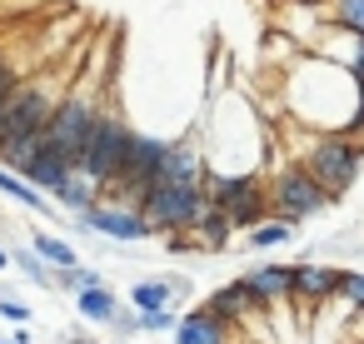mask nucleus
Here are the masks:
<instances>
[{
    "instance_id": "12",
    "label": "nucleus",
    "mask_w": 364,
    "mask_h": 344,
    "mask_svg": "<svg viewBox=\"0 0 364 344\" xmlns=\"http://www.w3.org/2000/svg\"><path fill=\"white\" fill-rule=\"evenodd\" d=\"M50 200H55V205H60L70 220H85V215H90V210H95L105 195H100V185H95L90 175H75V180H70V185H60Z\"/></svg>"
},
{
    "instance_id": "2",
    "label": "nucleus",
    "mask_w": 364,
    "mask_h": 344,
    "mask_svg": "<svg viewBox=\"0 0 364 344\" xmlns=\"http://www.w3.org/2000/svg\"><path fill=\"white\" fill-rule=\"evenodd\" d=\"M130 140H135V130L125 125V115H120V110H100L95 135H90V145H85V160H80V175H90V180L100 185V195L120 180L125 155H130Z\"/></svg>"
},
{
    "instance_id": "8",
    "label": "nucleus",
    "mask_w": 364,
    "mask_h": 344,
    "mask_svg": "<svg viewBox=\"0 0 364 344\" xmlns=\"http://www.w3.org/2000/svg\"><path fill=\"white\" fill-rule=\"evenodd\" d=\"M344 289V269H329V264H294V299L299 304H324V299H339Z\"/></svg>"
},
{
    "instance_id": "24",
    "label": "nucleus",
    "mask_w": 364,
    "mask_h": 344,
    "mask_svg": "<svg viewBox=\"0 0 364 344\" xmlns=\"http://www.w3.org/2000/svg\"><path fill=\"white\" fill-rule=\"evenodd\" d=\"M0 319H11V324H31V304H21V299H0Z\"/></svg>"
},
{
    "instance_id": "7",
    "label": "nucleus",
    "mask_w": 364,
    "mask_h": 344,
    "mask_svg": "<svg viewBox=\"0 0 364 344\" xmlns=\"http://www.w3.org/2000/svg\"><path fill=\"white\" fill-rule=\"evenodd\" d=\"M85 225H90L95 235H105V240H120V244H145L150 235H160L140 210H130V205H110V200H100V205L85 215Z\"/></svg>"
},
{
    "instance_id": "18",
    "label": "nucleus",
    "mask_w": 364,
    "mask_h": 344,
    "mask_svg": "<svg viewBox=\"0 0 364 344\" xmlns=\"http://www.w3.org/2000/svg\"><path fill=\"white\" fill-rule=\"evenodd\" d=\"M11 254H16V269H21L31 284H41V289H60V269H50L31 244H26V249H11Z\"/></svg>"
},
{
    "instance_id": "17",
    "label": "nucleus",
    "mask_w": 364,
    "mask_h": 344,
    "mask_svg": "<svg viewBox=\"0 0 364 344\" xmlns=\"http://www.w3.org/2000/svg\"><path fill=\"white\" fill-rule=\"evenodd\" d=\"M170 299H175V289L165 284V274H155V279H140V284L130 289V304H135L140 314H160V309H170Z\"/></svg>"
},
{
    "instance_id": "28",
    "label": "nucleus",
    "mask_w": 364,
    "mask_h": 344,
    "mask_svg": "<svg viewBox=\"0 0 364 344\" xmlns=\"http://www.w3.org/2000/svg\"><path fill=\"white\" fill-rule=\"evenodd\" d=\"M6 264H16V254H11L6 244H0V269H6Z\"/></svg>"
},
{
    "instance_id": "9",
    "label": "nucleus",
    "mask_w": 364,
    "mask_h": 344,
    "mask_svg": "<svg viewBox=\"0 0 364 344\" xmlns=\"http://www.w3.org/2000/svg\"><path fill=\"white\" fill-rule=\"evenodd\" d=\"M175 344H235V324L220 319L210 304H195L175 329Z\"/></svg>"
},
{
    "instance_id": "1",
    "label": "nucleus",
    "mask_w": 364,
    "mask_h": 344,
    "mask_svg": "<svg viewBox=\"0 0 364 344\" xmlns=\"http://www.w3.org/2000/svg\"><path fill=\"white\" fill-rule=\"evenodd\" d=\"M304 165H309V175L334 195V205L354 190V180H359V170H364V145H359V135H319L309 150H304Z\"/></svg>"
},
{
    "instance_id": "13",
    "label": "nucleus",
    "mask_w": 364,
    "mask_h": 344,
    "mask_svg": "<svg viewBox=\"0 0 364 344\" xmlns=\"http://www.w3.org/2000/svg\"><path fill=\"white\" fill-rule=\"evenodd\" d=\"M31 249H36L50 269H80V249H75L70 240L50 235V230H31Z\"/></svg>"
},
{
    "instance_id": "20",
    "label": "nucleus",
    "mask_w": 364,
    "mask_h": 344,
    "mask_svg": "<svg viewBox=\"0 0 364 344\" xmlns=\"http://www.w3.org/2000/svg\"><path fill=\"white\" fill-rule=\"evenodd\" d=\"M105 284V274L100 269H90V264H80V269H60V289H100Z\"/></svg>"
},
{
    "instance_id": "5",
    "label": "nucleus",
    "mask_w": 364,
    "mask_h": 344,
    "mask_svg": "<svg viewBox=\"0 0 364 344\" xmlns=\"http://www.w3.org/2000/svg\"><path fill=\"white\" fill-rule=\"evenodd\" d=\"M55 110H60L55 90H50L46 80H26V85L6 100V140H0V145H16V140H41Z\"/></svg>"
},
{
    "instance_id": "14",
    "label": "nucleus",
    "mask_w": 364,
    "mask_h": 344,
    "mask_svg": "<svg viewBox=\"0 0 364 344\" xmlns=\"http://www.w3.org/2000/svg\"><path fill=\"white\" fill-rule=\"evenodd\" d=\"M0 195H6V200H16L21 210L50 215V195H46V190H36L31 180H21V175H16V170H6V165H0Z\"/></svg>"
},
{
    "instance_id": "26",
    "label": "nucleus",
    "mask_w": 364,
    "mask_h": 344,
    "mask_svg": "<svg viewBox=\"0 0 364 344\" xmlns=\"http://www.w3.org/2000/svg\"><path fill=\"white\" fill-rule=\"evenodd\" d=\"M165 284H170V289H175V299H180V294H190V289H195V284H190V279H185V274H165Z\"/></svg>"
},
{
    "instance_id": "11",
    "label": "nucleus",
    "mask_w": 364,
    "mask_h": 344,
    "mask_svg": "<svg viewBox=\"0 0 364 344\" xmlns=\"http://www.w3.org/2000/svg\"><path fill=\"white\" fill-rule=\"evenodd\" d=\"M205 304H210L220 319H230V324H240L250 309H259V299H255V289H250L245 279H230V284H220V289H215Z\"/></svg>"
},
{
    "instance_id": "19",
    "label": "nucleus",
    "mask_w": 364,
    "mask_h": 344,
    "mask_svg": "<svg viewBox=\"0 0 364 344\" xmlns=\"http://www.w3.org/2000/svg\"><path fill=\"white\" fill-rule=\"evenodd\" d=\"M294 240V225L289 220H264L259 230H250V249H279Z\"/></svg>"
},
{
    "instance_id": "10",
    "label": "nucleus",
    "mask_w": 364,
    "mask_h": 344,
    "mask_svg": "<svg viewBox=\"0 0 364 344\" xmlns=\"http://www.w3.org/2000/svg\"><path fill=\"white\" fill-rule=\"evenodd\" d=\"M245 284L255 289L259 309H274V304L294 299V264H255L245 274Z\"/></svg>"
},
{
    "instance_id": "25",
    "label": "nucleus",
    "mask_w": 364,
    "mask_h": 344,
    "mask_svg": "<svg viewBox=\"0 0 364 344\" xmlns=\"http://www.w3.org/2000/svg\"><path fill=\"white\" fill-rule=\"evenodd\" d=\"M110 329H115V334H125V339H130V334H140V309H120V319H115Z\"/></svg>"
},
{
    "instance_id": "29",
    "label": "nucleus",
    "mask_w": 364,
    "mask_h": 344,
    "mask_svg": "<svg viewBox=\"0 0 364 344\" xmlns=\"http://www.w3.org/2000/svg\"><path fill=\"white\" fill-rule=\"evenodd\" d=\"M0 344H11V339H0Z\"/></svg>"
},
{
    "instance_id": "6",
    "label": "nucleus",
    "mask_w": 364,
    "mask_h": 344,
    "mask_svg": "<svg viewBox=\"0 0 364 344\" xmlns=\"http://www.w3.org/2000/svg\"><path fill=\"white\" fill-rule=\"evenodd\" d=\"M95 120H100L95 100L70 90V95L60 100V110L50 115V125H46V145L80 165V160H85V145H90V135H95Z\"/></svg>"
},
{
    "instance_id": "22",
    "label": "nucleus",
    "mask_w": 364,
    "mask_h": 344,
    "mask_svg": "<svg viewBox=\"0 0 364 344\" xmlns=\"http://www.w3.org/2000/svg\"><path fill=\"white\" fill-rule=\"evenodd\" d=\"M339 299H344L349 309H364V269H344V289H339Z\"/></svg>"
},
{
    "instance_id": "15",
    "label": "nucleus",
    "mask_w": 364,
    "mask_h": 344,
    "mask_svg": "<svg viewBox=\"0 0 364 344\" xmlns=\"http://www.w3.org/2000/svg\"><path fill=\"white\" fill-rule=\"evenodd\" d=\"M75 309H80L90 324H115L125 304L115 299V289H105V284H100V289H80V294H75Z\"/></svg>"
},
{
    "instance_id": "3",
    "label": "nucleus",
    "mask_w": 364,
    "mask_h": 344,
    "mask_svg": "<svg viewBox=\"0 0 364 344\" xmlns=\"http://www.w3.org/2000/svg\"><path fill=\"white\" fill-rule=\"evenodd\" d=\"M269 200H274L279 220H289V225H299V220H314V215H324V210L334 205V195H329V190H324V185L309 175V165H304V160H294V165H279Z\"/></svg>"
},
{
    "instance_id": "27",
    "label": "nucleus",
    "mask_w": 364,
    "mask_h": 344,
    "mask_svg": "<svg viewBox=\"0 0 364 344\" xmlns=\"http://www.w3.org/2000/svg\"><path fill=\"white\" fill-rule=\"evenodd\" d=\"M31 339H36L31 324H16V329H11V344H31Z\"/></svg>"
},
{
    "instance_id": "4",
    "label": "nucleus",
    "mask_w": 364,
    "mask_h": 344,
    "mask_svg": "<svg viewBox=\"0 0 364 344\" xmlns=\"http://www.w3.org/2000/svg\"><path fill=\"white\" fill-rule=\"evenodd\" d=\"M210 210V190H175V185H155L150 200H145V220L160 230V235H195L200 220Z\"/></svg>"
},
{
    "instance_id": "23",
    "label": "nucleus",
    "mask_w": 364,
    "mask_h": 344,
    "mask_svg": "<svg viewBox=\"0 0 364 344\" xmlns=\"http://www.w3.org/2000/svg\"><path fill=\"white\" fill-rule=\"evenodd\" d=\"M21 85H26V80H21V70H16V65H11L6 55H0V105H6V100H11V95H16Z\"/></svg>"
},
{
    "instance_id": "16",
    "label": "nucleus",
    "mask_w": 364,
    "mask_h": 344,
    "mask_svg": "<svg viewBox=\"0 0 364 344\" xmlns=\"http://www.w3.org/2000/svg\"><path fill=\"white\" fill-rule=\"evenodd\" d=\"M230 235H235V220H230V210L210 200V210H205V220H200L195 240H200L205 249H225V240H230Z\"/></svg>"
},
{
    "instance_id": "21",
    "label": "nucleus",
    "mask_w": 364,
    "mask_h": 344,
    "mask_svg": "<svg viewBox=\"0 0 364 344\" xmlns=\"http://www.w3.org/2000/svg\"><path fill=\"white\" fill-rule=\"evenodd\" d=\"M334 26L364 31V0H334Z\"/></svg>"
}]
</instances>
